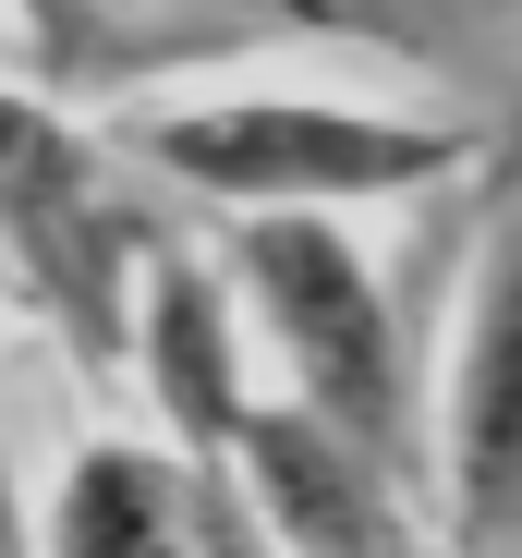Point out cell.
Listing matches in <instances>:
<instances>
[{
    "instance_id": "obj_1",
    "label": "cell",
    "mask_w": 522,
    "mask_h": 558,
    "mask_svg": "<svg viewBox=\"0 0 522 558\" xmlns=\"http://www.w3.org/2000/svg\"><path fill=\"white\" fill-rule=\"evenodd\" d=\"M219 267L280 352V401L438 498L425 304L389 279V255H365L353 219H219Z\"/></svg>"
},
{
    "instance_id": "obj_2",
    "label": "cell",
    "mask_w": 522,
    "mask_h": 558,
    "mask_svg": "<svg viewBox=\"0 0 522 558\" xmlns=\"http://www.w3.org/2000/svg\"><path fill=\"white\" fill-rule=\"evenodd\" d=\"M122 146L219 219H340V207L438 195V182H474L510 158L498 122L389 110V98H255V85L195 98V110H146Z\"/></svg>"
},
{
    "instance_id": "obj_3",
    "label": "cell",
    "mask_w": 522,
    "mask_h": 558,
    "mask_svg": "<svg viewBox=\"0 0 522 558\" xmlns=\"http://www.w3.org/2000/svg\"><path fill=\"white\" fill-rule=\"evenodd\" d=\"M134 170L146 158L98 146L49 85H0V279L49 316L73 377H98V389L134 377L146 279L170 267V231L134 195Z\"/></svg>"
},
{
    "instance_id": "obj_4",
    "label": "cell",
    "mask_w": 522,
    "mask_h": 558,
    "mask_svg": "<svg viewBox=\"0 0 522 558\" xmlns=\"http://www.w3.org/2000/svg\"><path fill=\"white\" fill-rule=\"evenodd\" d=\"M0 13H13L25 73L61 110L146 98V85H183V73H231L255 49H304V37L486 73V37H498V0H0Z\"/></svg>"
},
{
    "instance_id": "obj_5",
    "label": "cell",
    "mask_w": 522,
    "mask_h": 558,
    "mask_svg": "<svg viewBox=\"0 0 522 558\" xmlns=\"http://www.w3.org/2000/svg\"><path fill=\"white\" fill-rule=\"evenodd\" d=\"M438 534L450 558H522V134L486 182L462 352L438 377Z\"/></svg>"
},
{
    "instance_id": "obj_6",
    "label": "cell",
    "mask_w": 522,
    "mask_h": 558,
    "mask_svg": "<svg viewBox=\"0 0 522 558\" xmlns=\"http://www.w3.org/2000/svg\"><path fill=\"white\" fill-rule=\"evenodd\" d=\"M37 558H219L207 546V461L183 437H85L49 486Z\"/></svg>"
},
{
    "instance_id": "obj_7",
    "label": "cell",
    "mask_w": 522,
    "mask_h": 558,
    "mask_svg": "<svg viewBox=\"0 0 522 558\" xmlns=\"http://www.w3.org/2000/svg\"><path fill=\"white\" fill-rule=\"evenodd\" d=\"M195 461H207V546H219V558H292V546L268 534V510L243 498L231 461H219V449H195Z\"/></svg>"
},
{
    "instance_id": "obj_8",
    "label": "cell",
    "mask_w": 522,
    "mask_h": 558,
    "mask_svg": "<svg viewBox=\"0 0 522 558\" xmlns=\"http://www.w3.org/2000/svg\"><path fill=\"white\" fill-rule=\"evenodd\" d=\"M0 558H37V534L13 522V486H0Z\"/></svg>"
}]
</instances>
